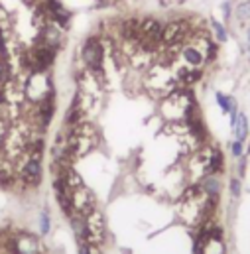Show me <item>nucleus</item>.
<instances>
[{
  "label": "nucleus",
  "instance_id": "1",
  "mask_svg": "<svg viewBox=\"0 0 250 254\" xmlns=\"http://www.w3.org/2000/svg\"><path fill=\"white\" fill-rule=\"evenodd\" d=\"M85 225H87V243L91 247H101L107 237V225L103 213L99 209H91L85 215Z\"/></svg>",
  "mask_w": 250,
  "mask_h": 254
},
{
  "label": "nucleus",
  "instance_id": "2",
  "mask_svg": "<svg viewBox=\"0 0 250 254\" xmlns=\"http://www.w3.org/2000/svg\"><path fill=\"white\" fill-rule=\"evenodd\" d=\"M81 58L85 65L95 73V75H103V58H105V52H103V44L97 40V38H89L81 50Z\"/></svg>",
  "mask_w": 250,
  "mask_h": 254
},
{
  "label": "nucleus",
  "instance_id": "3",
  "mask_svg": "<svg viewBox=\"0 0 250 254\" xmlns=\"http://www.w3.org/2000/svg\"><path fill=\"white\" fill-rule=\"evenodd\" d=\"M193 34H191V24L186 20H174V22H168L164 26V32H162V42L166 46H174V44H182L189 40Z\"/></svg>",
  "mask_w": 250,
  "mask_h": 254
},
{
  "label": "nucleus",
  "instance_id": "4",
  "mask_svg": "<svg viewBox=\"0 0 250 254\" xmlns=\"http://www.w3.org/2000/svg\"><path fill=\"white\" fill-rule=\"evenodd\" d=\"M26 93L32 101H46L50 99V93H52V87H50V79L46 75V71H34L30 81H28V87H26Z\"/></svg>",
  "mask_w": 250,
  "mask_h": 254
},
{
  "label": "nucleus",
  "instance_id": "5",
  "mask_svg": "<svg viewBox=\"0 0 250 254\" xmlns=\"http://www.w3.org/2000/svg\"><path fill=\"white\" fill-rule=\"evenodd\" d=\"M71 205H73L75 213L85 217L91 209H95V195L87 190L85 186L75 188V190H71Z\"/></svg>",
  "mask_w": 250,
  "mask_h": 254
},
{
  "label": "nucleus",
  "instance_id": "6",
  "mask_svg": "<svg viewBox=\"0 0 250 254\" xmlns=\"http://www.w3.org/2000/svg\"><path fill=\"white\" fill-rule=\"evenodd\" d=\"M40 42L52 50H58L60 46L63 44V34H62V28L56 26V24H48L40 30Z\"/></svg>",
  "mask_w": 250,
  "mask_h": 254
},
{
  "label": "nucleus",
  "instance_id": "7",
  "mask_svg": "<svg viewBox=\"0 0 250 254\" xmlns=\"http://www.w3.org/2000/svg\"><path fill=\"white\" fill-rule=\"evenodd\" d=\"M20 174H22V180H24V182H28V184H40V180H42V166H40V160L28 156L26 162L22 164Z\"/></svg>",
  "mask_w": 250,
  "mask_h": 254
},
{
  "label": "nucleus",
  "instance_id": "8",
  "mask_svg": "<svg viewBox=\"0 0 250 254\" xmlns=\"http://www.w3.org/2000/svg\"><path fill=\"white\" fill-rule=\"evenodd\" d=\"M14 253L16 254H38L40 253V243L32 235H20L14 241Z\"/></svg>",
  "mask_w": 250,
  "mask_h": 254
},
{
  "label": "nucleus",
  "instance_id": "9",
  "mask_svg": "<svg viewBox=\"0 0 250 254\" xmlns=\"http://www.w3.org/2000/svg\"><path fill=\"white\" fill-rule=\"evenodd\" d=\"M182 56H184V60L189 64V67H201L203 62H207L205 56H203L193 44H188V46L182 48Z\"/></svg>",
  "mask_w": 250,
  "mask_h": 254
},
{
  "label": "nucleus",
  "instance_id": "10",
  "mask_svg": "<svg viewBox=\"0 0 250 254\" xmlns=\"http://www.w3.org/2000/svg\"><path fill=\"white\" fill-rule=\"evenodd\" d=\"M199 79H201V69H197V67H184L178 73V83L180 85H193Z\"/></svg>",
  "mask_w": 250,
  "mask_h": 254
},
{
  "label": "nucleus",
  "instance_id": "11",
  "mask_svg": "<svg viewBox=\"0 0 250 254\" xmlns=\"http://www.w3.org/2000/svg\"><path fill=\"white\" fill-rule=\"evenodd\" d=\"M235 134H237V140H241V142H245L247 140V136H249V121H247V117L241 113L239 115V119H237V125H235Z\"/></svg>",
  "mask_w": 250,
  "mask_h": 254
},
{
  "label": "nucleus",
  "instance_id": "12",
  "mask_svg": "<svg viewBox=\"0 0 250 254\" xmlns=\"http://www.w3.org/2000/svg\"><path fill=\"white\" fill-rule=\"evenodd\" d=\"M201 188H203V191H205L207 195L217 197V195H219V191H221V184H219V180H217V178H211V176H209V178H205V180H203V186H201Z\"/></svg>",
  "mask_w": 250,
  "mask_h": 254
},
{
  "label": "nucleus",
  "instance_id": "13",
  "mask_svg": "<svg viewBox=\"0 0 250 254\" xmlns=\"http://www.w3.org/2000/svg\"><path fill=\"white\" fill-rule=\"evenodd\" d=\"M211 28H213V32H215V38H217L219 42H227V30H225V26H223L221 22H217V20H211Z\"/></svg>",
  "mask_w": 250,
  "mask_h": 254
},
{
  "label": "nucleus",
  "instance_id": "14",
  "mask_svg": "<svg viewBox=\"0 0 250 254\" xmlns=\"http://www.w3.org/2000/svg\"><path fill=\"white\" fill-rule=\"evenodd\" d=\"M14 180V172L8 164H0V184H10Z\"/></svg>",
  "mask_w": 250,
  "mask_h": 254
},
{
  "label": "nucleus",
  "instance_id": "15",
  "mask_svg": "<svg viewBox=\"0 0 250 254\" xmlns=\"http://www.w3.org/2000/svg\"><path fill=\"white\" fill-rule=\"evenodd\" d=\"M10 81V67L6 60H0V87H4Z\"/></svg>",
  "mask_w": 250,
  "mask_h": 254
},
{
  "label": "nucleus",
  "instance_id": "16",
  "mask_svg": "<svg viewBox=\"0 0 250 254\" xmlns=\"http://www.w3.org/2000/svg\"><path fill=\"white\" fill-rule=\"evenodd\" d=\"M237 16H239V20H250V0L237 6Z\"/></svg>",
  "mask_w": 250,
  "mask_h": 254
},
{
  "label": "nucleus",
  "instance_id": "17",
  "mask_svg": "<svg viewBox=\"0 0 250 254\" xmlns=\"http://www.w3.org/2000/svg\"><path fill=\"white\" fill-rule=\"evenodd\" d=\"M231 195L233 197H239L241 195V182H239V178H233L231 180Z\"/></svg>",
  "mask_w": 250,
  "mask_h": 254
},
{
  "label": "nucleus",
  "instance_id": "18",
  "mask_svg": "<svg viewBox=\"0 0 250 254\" xmlns=\"http://www.w3.org/2000/svg\"><path fill=\"white\" fill-rule=\"evenodd\" d=\"M243 146H245V142H241V140H235L233 142V156H237V158H241L243 156Z\"/></svg>",
  "mask_w": 250,
  "mask_h": 254
},
{
  "label": "nucleus",
  "instance_id": "19",
  "mask_svg": "<svg viewBox=\"0 0 250 254\" xmlns=\"http://www.w3.org/2000/svg\"><path fill=\"white\" fill-rule=\"evenodd\" d=\"M50 231V217H48V213L44 211L42 213V233H48Z\"/></svg>",
  "mask_w": 250,
  "mask_h": 254
},
{
  "label": "nucleus",
  "instance_id": "20",
  "mask_svg": "<svg viewBox=\"0 0 250 254\" xmlns=\"http://www.w3.org/2000/svg\"><path fill=\"white\" fill-rule=\"evenodd\" d=\"M223 14H225L227 20L231 18V2H225V4H223Z\"/></svg>",
  "mask_w": 250,
  "mask_h": 254
},
{
  "label": "nucleus",
  "instance_id": "21",
  "mask_svg": "<svg viewBox=\"0 0 250 254\" xmlns=\"http://www.w3.org/2000/svg\"><path fill=\"white\" fill-rule=\"evenodd\" d=\"M247 54L250 58V28H249V34H247Z\"/></svg>",
  "mask_w": 250,
  "mask_h": 254
},
{
  "label": "nucleus",
  "instance_id": "22",
  "mask_svg": "<svg viewBox=\"0 0 250 254\" xmlns=\"http://www.w3.org/2000/svg\"><path fill=\"white\" fill-rule=\"evenodd\" d=\"M89 254H101V251H99V247H91Z\"/></svg>",
  "mask_w": 250,
  "mask_h": 254
},
{
  "label": "nucleus",
  "instance_id": "23",
  "mask_svg": "<svg viewBox=\"0 0 250 254\" xmlns=\"http://www.w3.org/2000/svg\"><path fill=\"white\" fill-rule=\"evenodd\" d=\"M176 2H186V0H176Z\"/></svg>",
  "mask_w": 250,
  "mask_h": 254
}]
</instances>
